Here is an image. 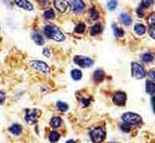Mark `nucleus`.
Wrapping results in <instances>:
<instances>
[{
    "label": "nucleus",
    "mask_w": 155,
    "mask_h": 143,
    "mask_svg": "<svg viewBox=\"0 0 155 143\" xmlns=\"http://www.w3.org/2000/svg\"><path fill=\"white\" fill-rule=\"evenodd\" d=\"M121 121L124 123H128V124L130 126H138V124H141V117L139 116V114L137 113H133V112H127V113H124L123 116H121Z\"/></svg>",
    "instance_id": "3"
},
{
    "label": "nucleus",
    "mask_w": 155,
    "mask_h": 143,
    "mask_svg": "<svg viewBox=\"0 0 155 143\" xmlns=\"http://www.w3.org/2000/svg\"><path fill=\"white\" fill-rule=\"evenodd\" d=\"M154 59H155L154 54H153V53H149V52L144 53V54L141 55V60H143V63H145V64H149V63H151Z\"/></svg>",
    "instance_id": "24"
},
{
    "label": "nucleus",
    "mask_w": 155,
    "mask_h": 143,
    "mask_svg": "<svg viewBox=\"0 0 155 143\" xmlns=\"http://www.w3.org/2000/svg\"><path fill=\"white\" fill-rule=\"evenodd\" d=\"M43 54H44L45 56H48V58H49V56H50V52H49V49H48V48H45V49L43 50Z\"/></svg>",
    "instance_id": "37"
},
{
    "label": "nucleus",
    "mask_w": 155,
    "mask_h": 143,
    "mask_svg": "<svg viewBox=\"0 0 155 143\" xmlns=\"http://www.w3.org/2000/svg\"><path fill=\"white\" fill-rule=\"evenodd\" d=\"M85 30H86V24L85 23H78L75 25V29H74V32L76 34H83V33H85Z\"/></svg>",
    "instance_id": "27"
},
{
    "label": "nucleus",
    "mask_w": 155,
    "mask_h": 143,
    "mask_svg": "<svg viewBox=\"0 0 155 143\" xmlns=\"http://www.w3.org/2000/svg\"><path fill=\"white\" fill-rule=\"evenodd\" d=\"M43 33H44V35L48 38V39H50V40L59 42V43L65 40L64 33L55 25H45L43 28Z\"/></svg>",
    "instance_id": "1"
},
{
    "label": "nucleus",
    "mask_w": 155,
    "mask_h": 143,
    "mask_svg": "<svg viewBox=\"0 0 155 143\" xmlns=\"http://www.w3.org/2000/svg\"><path fill=\"white\" fill-rule=\"evenodd\" d=\"M38 3L40 5H45V4H48V0H38Z\"/></svg>",
    "instance_id": "39"
},
{
    "label": "nucleus",
    "mask_w": 155,
    "mask_h": 143,
    "mask_svg": "<svg viewBox=\"0 0 155 143\" xmlns=\"http://www.w3.org/2000/svg\"><path fill=\"white\" fill-rule=\"evenodd\" d=\"M111 28H113V32H114V35H115V38H123L124 36V30L121 29V28H119L116 24H113L111 25Z\"/></svg>",
    "instance_id": "26"
},
{
    "label": "nucleus",
    "mask_w": 155,
    "mask_h": 143,
    "mask_svg": "<svg viewBox=\"0 0 155 143\" xmlns=\"http://www.w3.org/2000/svg\"><path fill=\"white\" fill-rule=\"evenodd\" d=\"M79 100H80V103H81V106L83 107H89L90 106V103H91V100H93V98L91 97H80L79 98Z\"/></svg>",
    "instance_id": "28"
},
{
    "label": "nucleus",
    "mask_w": 155,
    "mask_h": 143,
    "mask_svg": "<svg viewBox=\"0 0 155 143\" xmlns=\"http://www.w3.org/2000/svg\"><path fill=\"white\" fill-rule=\"evenodd\" d=\"M8 131L14 137H19V136L23 134V127H21V124H19V123H14V124H12L8 128Z\"/></svg>",
    "instance_id": "12"
},
{
    "label": "nucleus",
    "mask_w": 155,
    "mask_h": 143,
    "mask_svg": "<svg viewBox=\"0 0 155 143\" xmlns=\"http://www.w3.org/2000/svg\"><path fill=\"white\" fill-rule=\"evenodd\" d=\"M40 117V111L39 109H25V113H24V119L28 124H35L38 122V118Z\"/></svg>",
    "instance_id": "5"
},
{
    "label": "nucleus",
    "mask_w": 155,
    "mask_h": 143,
    "mask_svg": "<svg viewBox=\"0 0 155 143\" xmlns=\"http://www.w3.org/2000/svg\"><path fill=\"white\" fill-rule=\"evenodd\" d=\"M14 3L19 6L23 10H26V12H31L34 10V5L29 2V0H14Z\"/></svg>",
    "instance_id": "11"
},
{
    "label": "nucleus",
    "mask_w": 155,
    "mask_h": 143,
    "mask_svg": "<svg viewBox=\"0 0 155 143\" xmlns=\"http://www.w3.org/2000/svg\"><path fill=\"white\" fill-rule=\"evenodd\" d=\"M148 24L150 26H155V12H153L148 15Z\"/></svg>",
    "instance_id": "30"
},
{
    "label": "nucleus",
    "mask_w": 155,
    "mask_h": 143,
    "mask_svg": "<svg viewBox=\"0 0 155 143\" xmlns=\"http://www.w3.org/2000/svg\"><path fill=\"white\" fill-rule=\"evenodd\" d=\"M131 72H133V77L135 79H138V80L144 79L145 75H147V70H145V68L140 63H137V62L131 63Z\"/></svg>",
    "instance_id": "4"
},
{
    "label": "nucleus",
    "mask_w": 155,
    "mask_h": 143,
    "mask_svg": "<svg viewBox=\"0 0 155 143\" xmlns=\"http://www.w3.org/2000/svg\"><path fill=\"white\" fill-rule=\"evenodd\" d=\"M69 0H54V6L59 13L64 14L69 9Z\"/></svg>",
    "instance_id": "10"
},
{
    "label": "nucleus",
    "mask_w": 155,
    "mask_h": 143,
    "mask_svg": "<svg viewBox=\"0 0 155 143\" xmlns=\"http://www.w3.org/2000/svg\"><path fill=\"white\" fill-rule=\"evenodd\" d=\"M145 92L150 95H154L155 94V82H153L150 79L147 80V83H145Z\"/></svg>",
    "instance_id": "19"
},
{
    "label": "nucleus",
    "mask_w": 155,
    "mask_h": 143,
    "mask_svg": "<svg viewBox=\"0 0 155 143\" xmlns=\"http://www.w3.org/2000/svg\"><path fill=\"white\" fill-rule=\"evenodd\" d=\"M105 79V72L103 69H96L93 73V80L95 83H101Z\"/></svg>",
    "instance_id": "13"
},
{
    "label": "nucleus",
    "mask_w": 155,
    "mask_h": 143,
    "mask_svg": "<svg viewBox=\"0 0 155 143\" xmlns=\"http://www.w3.org/2000/svg\"><path fill=\"white\" fill-rule=\"evenodd\" d=\"M70 6H71V12L74 14H80V13H83L85 10L84 0H71Z\"/></svg>",
    "instance_id": "9"
},
{
    "label": "nucleus",
    "mask_w": 155,
    "mask_h": 143,
    "mask_svg": "<svg viewBox=\"0 0 155 143\" xmlns=\"http://www.w3.org/2000/svg\"><path fill=\"white\" fill-rule=\"evenodd\" d=\"M134 33L137 35H144L145 33H147V26H145L144 24L141 23H135L134 24Z\"/></svg>",
    "instance_id": "15"
},
{
    "label": "nucleus",
    "mask_w": 155,
    "mask_h": 143,
    "mask_svg": "<svg viewBox=\"0 0 155 143\" xmlns=\"http://www.w3.org/2000/svg\"><path fill=\"white\" fill-rule=\"evenodd\" d=\"M65 143H76V141H74V139H68Z\"/></svg>",
    "instance_id": "40"
},
{
    "label": "nucleus",
    "mask_w": 155,
    "mask_h": 143,
    "mask_svg": "<svg viewBox=\"0 0 155 143\" xmlns=\"http://www.w3.org/2000/svg\"><path fill=\"white\" fill-rule=\"evenodd\" d=\"M154 5V0H141V6L144 9H149Z\"/></svg>",
    "instance_id": "29"
},
{
    "label": "nucleus",
    "mask_w": 155,
    "mask_h": 143,
    "mask_svg": "<svg viewBox=\"0 0 155 143\" xmlns=\"http://www.w3.org/2000/svg\"><path fill=\"white\" fill-rule=\"evenodd\" d=\"M70 75H71V78H73L75 82H79V80H81V78H83V73H81L80 69H73V70L70 72Z\"/></svg>",
    "instance_id": "25"
},
{
    "label": "nucleus",
    "mask_w": 155,
    "mask_h": 143,
    "mask_svg": "<svg viewBox=\"0 0 155 143\" xmlns=\"http://www.w3.org/2000/svg\"><path fill=\"white\" fill-rule=\"evenodd\" d=\"M5 99H6L5 92H4V90H0V104H3V103L5 102Z\"/></svg>",
    "instance_id": "34"
},
{
    "label": "nucleus",
    "mask_w": 155,
    "mask_h": 143,
    "mask_svg": "<svg viewBox=\"0 0 155 143\" xmlns=\"http://www.w3.org/2000/svg\"><path fill=\"white\" fill-rule=\"evenodd\" d=\"M151 106H153V111L155 113V95H154V97H151Z\"/></svg>",
    "instance_id": "38"
},
{
    "label": "nucleus",
    "mask_w": 155,
    "mask_h": 143,
    "mask_svg": "<svg viewBox=\"0 0 155 143\" xmlns=\"http://www.w3.org/2000/svg\"><path fill=\"white\" fill-rule=\"evenodd\" d=\"M148 75H149V79H150V80L155 82V69H151V70L148 73Z\"/></svg>",
    "instance_id": "35"
},
{
    "label": "nucleus",
    "mask_w": 155,
    "mask_h": 143,
    "mask_svg": "<svg viewBox=\"0 0 155 143\" xmlns=\"http://www.w3.org/2000/svg\"><path fill=\"white\" fill-rule=\"evenodd\" d=\"M127 98H128L127 93H124V92H115L113 94V103L115 104V106L123 107V106L127 104Z\"/></svg>",
    "instance_id": "8"
},
{
    "label": "nucleus",
    "mask_w": 155,
    "mask_h": 143,
    "mask_svg": "<svg viewBox=\"0 0 155 143\" xmlns=\"http://www.w3.org/2000/svg\"><path fill=\"white\" fill-rule=\"evenodd\" d=\"M73 62L76 65L81 66V68H90L94 64V60L91 58H89V56H81V55H75L73 58Z\"/></svg>",
    "instance_id": "7"
},
{
    "label": "nucleus",
    "mask_w": 155,
    "mask_h": 143,
    "mask_svg": "<svg viewBox=\"0 0 155 143\" xmlns=\"http://www.w3.org/2000/svg\"><path fill=\"white\" fill-rule=\"evenodd\" d=\"M99 12H98V9H96L95 6H91L90 8V10H89V19L91 22H96L99 19Z\"/></svg>",
    "instance_id": "21"
},
{
    "label": "nucleus",
    "mask_w": 155,
    "mask_h": 143,
    "mask_svg": "<svg viewBox=\"0 0 155 143\" xmlns=\"http://www.w3.org/2000/svg\"><path fill=\"white\" fill-rule=\"evenodd\" d=\"M29 65H30V68L39 72V73H43V74H49L50 73V66L45 64L44 62L41 60H30L29 62Z\"/></svg>",
    "instance_id": "6"
},
{
    "label": "nucleus",
    "mask_w": 155,
    "mask_h": 143,
    "mask_svg": "<svg viewBox=\"0 0 155 143\" xmlns=\"http://www.w3.org/2000/svg\"><path fill=\"white\" fill-rule=\"evenodd\" d=\"M144 12H145V9H144L141 5L137 9V14H138V16H140V18H143V16H144Z\"/></svg>",
    "instance_id": "33"
},
{
    "label": "nucleus",
    "mask_w": 155,
    "mask_h": 143,
    "mask_svg": "<svg viewBox=\"0 0 155 143\" xmlns=\"http://www.w3.org/2000/svg\"><path fill=\"white\" fill-rule=\"evenodd\" d=\"M119 20L121 24H124L125 26H129L131 24V16L128 13H121L119 16Z\"/></svg>",
    "instance_id": "17"
},
{
    "label": "nucleus",
    "mask_w": 155,
    "mask_h": 143,
    "mask_svg": "<svg viewBox=\"0 0 155 143\" xmlns=\"http://www.w3.org/2000/svg\"><path fill=\"white\" fill-rule=\"evenodd\" d=\"M89 137L93 143H103L106 138V131L103 127H95L89 132Z\"/></svg>",
    "instance_id": "2"
},
{
    "label": "nucleus",
    "mask_w": 155,
    "mask_h": 143,
    "mask_svg": "<svg viewBox=\"0 0 155 143\" xmlns=\"http://www.w3.org/2000/svg\"><path fill=\"white\" fill-rule=\"evenodd\" d=\"M33 40L38 45H43L44 44V36L40 33H39V32H34L33 33Z\"/></svg>",
    "instance_id": "23"
},
{
    "label": "nucleus",
    "mask_w": 155,
    "mask_h": 143,
    "mask_svg": "<svg viewBox=\"0 0 155 143\" xmlns=\"http://www.w3.org/2000/svg\"><path fill=\"white\" fill-rule=\"evenodd\" d=\"M120 129H121V132H125V133H129V132H131V126L130 124H128V123H121L120 124Z\"/></svg>",
    "instance_id": "31"
},
{
    "label": "nucleus",
    "mask_w": 155,
    "mask_h": 143,
    "mask_svg": "<svg viewBox=\"0 0 155 143\" xmlns=\"http://www.w3.org/2000/svg\"><path fill=\"white\" fill-rule=\"evenodd\" d=\"M48 139H49L51 143H56V142H59L60 139V133L58 132L56 129H51L49 132V136H48Z\"/></svg>",
    "instance_id": "16"
},
{
    "label": "nucleus",
    "mask_w": 155,
    "mask_h": 143,
    "mask_svg": "<svg viewBox=\"0 0 155 143\" xmlns=\"http://www.w3.org/2000/svg\"><path fill=\"white\" fill-rule=\"evenodd\" d=\"M49 124L53 129H58V128H60L63 126V119L60 117H58V116H53L50 118V122H49Z\"/></svg>",
    "instance_id": "14"
},
{
    "label": "nucleus",
    "mask_w": 155,
    "mask_h": 143,
    "mask_svg": "<svg viewBox=\"0 0 155 143\" xmlns=\"http://www.w3.org/2000/svg\"><path fill=\"white\" fill-rule=\"evenodd\" d=\"M149 35L151 36V39H155V26H151L149 29Z\"/></svg>",
    "instance_id": "36"
},
{
    "label": "nucleus",
    "mask_w": 155,
    "mask_h": 143,
    "mask_svg": "<svg viewBox=\"0 0 155 143\" xmlns=\"http://www.w3.org/2000/svg\"><path fill=\"white\" fill-rule=\"evenodd\" d=\"M55 108L61 113H65V112H68V109H69V104L65 103V102H61V100H58L55 103Z\"/></svg>",
    "instance_id": "20"
},
{
    "label": "nucleus",
    "mask_w": 155,
    "mask_h": 143,
    "mask_svg": "<svg viewBox=\"0 0 155 143\" xmlns=\"http://www.w3.org/2000/svg\"><path fill=\"white\" fill-rule=\"evenodd\" d=\"M101 32H103V25L99 24V23L94 24V25L90 28V34H91L93 36H94V35H99Z\"/></svg>",
    "instance_id": "22"
},
{
    "label": "nucleus",
    "mask_w": 155,
    "mask_h": 143,
    "mask_svg": "<svg viewBox=\"0 0 155 143\" xmlns=\"http://www.w3.org/2000/svg\"><path fill=\"white\" fill-rule=\"evenodd\" d=\"M106 6H108L109 10H115V8L118 6V2H116V0H110V2H108V4H106Z\"/></svg>",
    "instance_id": "32"
},
{
    "label": "nucleus",
    "mask_w": 155,
    "mask_h": 143,
    "mask_svg": "<svg viewBox=\"0 0 155 143\" xmlns=\"http://www.w3.org/2000/svg\"><path fill=\"white\" fill-rule=\"evenodd\" d=\"M43 18L45 19V20H54L55 19V10L51 8L45 9V12L43 13Z\"/></svg>",
    "instance_id": "18"
}]
</instances>
